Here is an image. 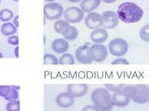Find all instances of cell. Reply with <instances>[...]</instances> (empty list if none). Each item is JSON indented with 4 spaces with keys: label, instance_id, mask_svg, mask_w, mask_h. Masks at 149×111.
<instances>
[{
    "label": "cell",
    "instance_id": "4",
    "mask_svg": "<svg viewBox=\"0 0 149 111\" xmlns=\"http://www.w3.org/2000/svg\"><path fill=\"white\" fill-rule=\"evenodd\" d=\"M43 14L45 19L49 21H57L64 14L63 6L57 2L45 4L43 7Z\"/></svg>",
    "mask_w": 149,
    "mask_h": 111
},
{
    "label": "cell",
    "instance_id": "32",
    "mask_svg": "<svg viewBox=\"0 0 149 111\" xmlns=\"http://www.w3.org/2000/svg\"><path fill=\"white\" fill-rule=\"evenodd\" d=\"M14 56H15V58H19V46H15V49H14Z\"/></svg>",
    "mask_w": 149,
    "mask_h": 111
},
{
    "label": "cell",
    "instance_id": "9",
    "mask_svg": "<svg viewBox=\"0 0 149 111\" xmlns=\"http://www.w3.org/2000/svg\"><path fill=\"white\" fill-rule=\"evenodd\" d=\"M84 24L88 29L95 30L97 28H101L102 26V17L101 14L97 12H90L84 17Z\"/></svg>",
    "mask_w": 149,
    "mask_h": 111
},
{
    "label": "cell",
    "instance_id": "29",
    "mask_svg": "<svg viewBox=\"0 0 149 111\" xmlns=\"http://www.w3.org/2000/svg\"><path fill=\"white\" fill-rule=\"evenodd\" d=\"M111 63H112V65H129L130 63L125 58H123V57H117L116 59H114Z\"/></svg>",
    "mask_w": 149,
    "mask_h": 111
},
{
    "label": "cell",
    "instance_id": "19",
    "mask_svg": "<svg viewBox=\"0 0 149 111\" xmlns=\"http://www.w3.org/2000/svg\"><path fill=\"white\" fill-rule=\"evenodd\" d=\"M63 38H65L68 41H73L79 36V31L78 29L75 26H72V25H70V27L67 29V31L63 34Z\"/></svg>",
    "mask_w": 149,
    "mask_h": 111
},
{
    "label": "cell",
    "instance_id": "38",
    "mask_svg": "<svg viewBox=\"0 0 149 111\" xmlns=\"http://www.w3.org/2000/svg\"><path fill=\"white\" fill-rule=\"evenodd\" d=\"M0 4H1V0H0Z\"/></svg>",
    "mask_w": 149,
    "mask_h": 111
},
{
    "label": "cell",
    "instance_id": "25",
    "mask_svg": "<svg viewBox=\"0 0 149 111\" xmlns=\"http://www.w3.org/2000/svg\"><path fill=\"white\" fill-rule=\"evenodd\" d=\"M125 86H126L125 84H106L105 88L110 92H116L123 91V89L125 88Z\"/></svg>",
    "mask_w": 149,
    "mask_h": 111
},
{
    "label": "cell",
    "instance_id": "24",
    "mask_svg": "<svg viewBox=\"0 0 149 111\" xmlns=\"http://www.w3.org/2000/svg\"><path fill=\"white\" fill-rule=\"evenodd\" d=\"M7 111H20V101L12 100L8 101L6 105Z\"/></svg>",
    "mask_w": 149,
    "mask_h": 111
},
{
    "label": "cell",
    "instance_id": "5",
    "mask_svg": "<svg viewBox=\"0 0 149 111\" xmlns=\"http://www.w3.org/2000/svg\"><path fill=\"white\" fill-rule=\"evenodd\" d=\"M108 50L113 56H124L129 50V44L123 38H114L109 42Z\"/></svg>",
    "mask_w": 149,
    "mask_h": 111
},
{
    "label": "cell",
    "instance_id": "16",
    "mask_svg": "<svg viewBox=\"0 0 149 111\" xmlns=\"http://www.w3.org/2000/svg\"><path fill=\"white\" fill-rule=\"evenodd\" d=\"M101 0H82L80 8L84 13H90L100 7Z\"/></svg>",
    "mask_w": 149,
    "mask_h": 111
},
{
    "label": "cell",
    "instance_id": "7",
    "mask_svg": "<svg viewBox=\"0 0 149 111\" xmlns=\"http://www.w3.org/2000/svg\"><path fill=\"white\" fill-rule=\"evenodd\" d=\"M64 20L70 23H78L84 20V12L78 7H70L64 10Z\"/></svg>",
    "mask_w": 149,
    "mask_h": 111
},
{
    "label": "cell",
    "instance_id": "35",
    "mask_svg": "<svg viewBox=\"0 0 149 111\" xmlns=\"http://www.w3.org/2000/svg\"><path fill=\"white\" fill-rule=\"evenodd\" d=\"M44 1H45L46 3H52V2H54L55 0H44Z\"/></svg>",
    "mask_w": 149,
    "mask_h": 111
},
{
    "label": "cell",
    "instance_id": "28",
    "mask_svg": "<svg viewBox=\"0 0 149 111\" xmlns=\"http://www.w3.org/2000/svg\"><path fill=\"white\" fill-rule=\"evenodd\" d=\"M8 43L12 46H18L19 45V37L13 35L8 37Z\"/></svg>",
    "mask_w": 149,
    "mask_h": 111
},
{
    "label": "cell",
    "instance_id": "31",
    "mask_svg": "<svg viewBox=\"0 0 149 111\" xmlns=\"http://www.w3.org/2000/svg\"><path fill=\"white\" fill-rule=\"evenodd\" d=\"M13 23H14V25H15L17 28L19 27V16L18 15L14 16V18H13Z\"/></svg>",
    "mask_w": 149,
    "mask_h": 111
},
{
    "label": "cell",
    "instance_id": "13",
    "mask_svg": "<svg viewBox=\"0 0 149 111\" xmlns=\"http://www.w3.org/2000/svg\"><path fill=\"white\" fill-rule=\"evenodd\" d=\"M108 32L104 28H97L92 30L90 34L91 40L94 42V44H102L108 39Z\"/></svg>",
    "mask_w": 149,
    "mask_h": 111
},
{
    "label": "cell",
    "instance_id": "26",
    "mask_svg": "<svg viewBox=\"0 0 149 111\" xmlns=\"http://www.w3.org/2000/svg\"><path fill=\"white\" fill-rule=\"evenodd\" d=\"M19 98V92L18 90H16L13 86H11V90L10 93L5 97L7 101H12V100H18Z\"/></svg>",
    "mask_w": 149,
    "mask_h": 111
},
{
    "label": "cell",
    "instance_id": "6",
    "mask_svg": "<svg viewBox=\"0 0 149 111\" xmlns=\"http://www.w3.org/2000/svg\"><path fill=\"white\" fill-rule=\"evenodd\" d=\"M75 58L82 65H89L94 62L91 46L84 44L79 46L75 50Z\"/></svg>",
    "mask_w": 149,
    "mask_h": 111
},
{
    "label": "cell",
    "instance_id": "37",
    "mask_svg": "<svg viewBox=\"0 0 149 111\" xmlns=\"http://www.w3.org/2000/svg\"><path fill=\"white\" fill-rule=\"evenodd\" d=\"M12 1H14V2H18L19 0H12Z\"/></svg>",
    "mask_w": 149,
    "mask_h": 111
},
{
    "label": "cell",
    "instance_id": "14",
    "mask_svg": "<svg viewBox=\"0 0 149 111\" xmlns=\"http://www.w3.org/2000/svg\"><path fill=\"white\" fill-rule=\"evenodd\" d=\"M52 50L54 52L58 54H63L68 52V50L70 49L69 41L66 40L65 38H55L52 42Z\"/></svg>",
    "mask_w": 149,
    "mask_h": 111
},
{
    "label": "cell",
    "instance_id": "1",
    "mask_svg": "<svg viewBox=\"0 0 149 111\" xmlns=\"http://www.w3.org/2000/svg\"><path fill=\"white\" fill-rule=\"evenodd\" d=\"M116 14L120 21L125 23H135L142 20L143 8L134 2H123L118 6Z\"/></svg>",
    "mask_w": 149,
    "mask_h": 111
},
{
    "label": "cell",
    "instance_id": "30",
    "mask_svg": "<svg viewBox=\"0 0 149 111\" xmlns=\"http://www.w3.org/2000/svg\"><path fill=\"white\" fill-rule=\"evenodd\" d=\"M82 111H100V110L95 105H88L84 106Z\"/></svg>",
    "mask_w": 149,
    "mask_h": 111
},
{
    "label": "cell",
    "instance_id": "22",
    "mask_svg": "<svg viewBox=\"0 0 149 111\" xmlns=\"http://www.w3.org/2000/svg\"><path fill=\"white\" fill-rule=\"evenodd\" d=\"M43 63L46 65H59V60L56 56L51 53H45L43 56Z\"/></svg>",
    "mask_w": 149,
    "mask_h": 111
},
{
    "label": "cell",
    "instance_id": "8",
    "mask_svg": "<svg viewBox=\"0 0 149 111\" xmlns=\"http://www.w3.org/2000/svg\"><path fill=\"white\" fill-rule=\"evenodd\" d=\"M102 17V27L104 29H113L119 23V18L116 11L107 10L101 14Z\"/></svg>",
    "mask_w": 149,
    "mask_h": 111
},
{
    "label": "cell",
    "instance_id": "2",
    "mask_svg": "<svg viewBox=\"0 0 149 111\" xmlns=\"http://www.w3.org/2000/svg\"><path fill=\"white\" fill-rule=\"evenodd\" d=\"M123 92L136 104L149 103V86L146 84L126 85Z\"/></svg>",
    "mask_w": 149,
    "mask_h": 111
},
{
    "label": "cell",
    "instance_id": "18",
    "mask_svg": "<svg viewBox=\"0 0 149 111\" xmlns=\"http://www.w3.org/2000/svg\"><path fill=\"white\" fill-rule=\"evenodd\" d=\"M70 23H68L66 20H61L59 19L57 21H55L54 23V30L57 34L63 35L64 33L67 31V29L70 27Z\"/></svg>",
    "mask_w": 149,
    "mask_h": 111
},
{
    "label": "cell",
    "instance_id": "33",
    "mask_svg": "<svg viewBox=\"0 0 149 111\" xmlns=\"http://www.w3.org/2000/svg\"><path fill=\"white\" fill-rule=\"evenodd\" d=\"M101 1H103L106 4H113L114 2H116L117 0H101Z\"/></svg>",
    "mask_w": 149,
    "mask_h": 111
},
{
    "label": "cell",
    "instance_id": "23",
    "mask_svg": "<svg viewBox=\"0 0 149 111\" xmlns=\"http://www.w3.org/2000/svg\"><path fill=\"white\" fill-rule=\"evenodd\" d=\"M139 36H140V38H141L143 41L149 42V23L146 24L144 26H143L141 28L140 33H139Z\"/></svg>",
    "mask_w": 149,
    "mask_h": 111
},
{
    "label": "cell",
    "instance_id": "11",
    "mask_svg": "<svg viewBox=\"0 0 149 111\" xmlns=\"http://www.w3.org/2000/svg\"><path fill=\"white\" fill-rule=\"evenodd\" d=\"M67 92L74 98L83 97L88 92V85L87 84H69L67 86Z\"/></svg>",
    "mask_w": 149,
    "mask_h": 111
},
{
    "label": "cell",
    "instance_id": "27",
    "mask_svg": "<svg viewBox=\"0 0 149 111\" xmlns=\"http://www.w3.org/2000/svg\"><path fill=\"white\" fill-rule=\"evenodd\" d=\"M11 90L10 85H1L0 86V97L5 98Z\"/></svg>",
    "mask_w": 149,
    "mask_h": 111
},
{
    "label": "cell",
    "instance_id": "39",
    "mask_svg": "<svg viewBox=\"0 0 149 111\" xmlns=\"http://www.w3.org/2000/svg\"><path fill=\"white\" fill-rule=\"evenodd\" d=\"M110 111H111V110H110Z\"/></svg>",
    "mask_w": 149,
    "mask_h": 111
},
{
    "label": "cell",
    "instance_id": "36",
    "mask_svg": "<svg viewBox=\"0 0 149 111\" xmlns=\"http://www.w3.org/2000/svg\"><path fill=\"white\" fill-rule=\"evenodd\" d=\"M4 56H3V53L1 52H0V58H3Z\"/></svg>",
    "mask_w": 149,
    "mask_h": 111
},
{
    "label": "cell",
    "instance_id": "21",
    "mask_svg": "<svg viewBox=\"0 0 149 111\" xmlns=\"http://www.w3.org/2000/svg\"><path fill=\"white\" fill-rule=\"evenodd\" d=\"M75 58L71 53H63L59 59V65H74Z\"/></svg>",
    "mask_w": 149,
    "mask_h": 111
},
{
    "label": "cell",
    "instance_id": "17",
    "mask_svg": "<svg viewBox=\"0 0 149 111\" xmlns=\"http://www.w3.org/2000/svg\"><path fill=\"white\" fill-rule=\"evenodd\" d=\"M0 32L4 36V37H10L13 36L14 34L17 32V27L14 25L13 23L8 22V23H4L1 27H0Z\"/></svg>",
    "mask_w": 149,
    "mask_h": 111
},
{
    "label": "cell",
    "instance_id": "12",
    "mask_svg": "<svg viewBox=\"0 0 149 111\" xmlns=\"http://www.w3.org/2000/svg\"><path fill=\"white\" fill-rule=\"evenodd\" d=\"M55 102L59 108H69L74 105V97L71 96L69 92H60L55 97Z\"/></svg>",
    "mask_w": 149,
    "mask_h": 111
},
{
    "label": "cell",
    "instance_id": "15",
    "mask_svg": "<svg viewBox=\"0 0 149 111\" xmlns=\"http://www.w3.org/2000/svg\"><path fill=\"white\" fill-rule=\"evenodd\" d=\"M113 97V105L117 106V108H125L127 105L130 104V98L126 95L123 91L113 92V94L112 95Z\"/></svg>",
    "mask_w": 149,
    "mask_h": 111
},
{
    "label": "cell",
    "instance_id": "3",
    "mask_svg": "<svg viewBox=\"0 0 149 111\" xmlns=\"http://www.w3.org/2000/svg\"><path fill=\"white\" fill-rule=\"evenodd\" d=\"M91 101L100 111H110L113 108V97L106 88H97L91 93Z\"/></svg>",
    "mask_w": 149,
    "mask_h": 111
},
{
    "label": "cell",
    "instance_id": "20",
    "mask_svg": "<svg viewBox=\"0 0 149 111\" xmlns=\"http://www.w3.org/2000/svg\"><path fill=\"white\" fill-rule=\"evenodd\" d=\"M14 18L13 11L8 10V8H3L0 10V21L3 23H8L10 20Z\"/></svg>",
    "mask_w": 149,
    "mask_h": 111
},
{
    "label": "cell",
    "instance_id": "34",
    "mask_svg": "<svg viewBox=\"0 0 149 111\" xmlns=\"http://www.w3.org/2000/svg\"><path fill=\"white\" fill-rule=\"evenodd\" d=\"M68 1L71 3H78V2H82V0H68Z\"/></svg>",
    "mask_w": 149,
    "mask_h": 111
},
{
    "label": "cell",
    "instance_id": "10",
    "mask_svg": "<svg viewBox=\"0 0 149 111\" xmlns=\"http://www.w3.org/2000/svg\"><path fill=\"white\" fill-rule=\"evenodd\" d=\"M91 50L93 52L94 62L101 63L104 62L108 56V49L103 44H94L91 46Z\"/></svg>",
    "mask_w": 149,
    "mask_h": 111
}]
</instances>
